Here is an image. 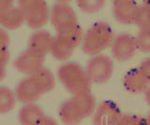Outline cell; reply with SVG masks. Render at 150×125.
<instances>
[{"mask_svg":"<svg viewBox=\"0 0 150 125\" xmlns=\"http://www.w3.org/2000/svg\"><path fill=\"white\" fill-rule=\"evenodd\" d=\"M114 39L115 35L111 26L105 22H97L83 34L82 49L86 55H96L111 47Z\"/></svg>","mask_w":150,"mask_h":125,"instance_id":"cell-1","label":"cell"},{"mask_svg":"<svg viewBox=\"0 0 150 125\" xmlns=\"http://www.w3.org/2000/svg\"><path fill=\"white\" fill-rule=\"evenodd\" d=\"M57 75L61 84L72 95L90 90L92 83L86 75V69L79 63L68 62L61 65L58 68Z\"/></svg>","mask_w":150,"mask_h":125,"instance_id":"cell-2","label":"cell"},{"mask_svg":"<svg viewBox=\"0 0 150 125\" xmlns=\"http://www.w3.org/2000/svg\"><path fill=\"white\" fill-rule=\"evenodd\" d=\"M18 4L31 28H40L47 24L50 12L45 0H18Z\"/></svg>","mask_w":150,"mask_h":125,"instance_id":"cell-3","label":"cell"},{"mask_svg":"<svg viewBox=\"0 0 150 125\" xmlns=\"http://www.w3.org/2000/svg\"><path fill=\"white\" fill-rule=\"evenodd\" d=\"M86 72L92 84H103L110 79L114 72V62L107 55H92L86 66Z\"/></svg>","mask_w":150,"mask_h":125,"instance_id":"cell-4","label":"cell"},{"mask_svg":"<svg viewBox=\"0 0 150 125\" xmlns=\"http://www.w3.org/2000/svg\"><path fill=\"white\" fill-rule=\"evenodd\" d=\"M50 20L57 33L78 26L77 15L68 4L56 3L50 12Z\"/></svg>","mask_w":150,"mask_h":125,"instance_id":"cell-5","label":"cell"},{"mask_svg":"<svg viewBox=\"0 0 150 125\" xmlns=\"http://www.w3.org/2000/svg\"><path fill=\"white\" fill-rule=\"evenodd\" d=\"M121 109L114 101L106 100L97 105L92 116L94 125H117L122 118Z\"/></svg>","mask_w":150,"mask_h":125,"instance_id":"cell-6","label":"cell"},{"mask_svg":"<svg viewBox=\"0 0 150 125\" xmlns=\"http://www.w3.org/2000/svg\"><path fill=\"white\" fill-rule=\"evenodd\" d=\"M137 50L135 38L128 33H121L115 37L111 45L112 55L117 61L129 60Z\"/></svg>","mask_w":150,"mask_h":125,"instance_id":"cell-7","label":"cell"},{"mask_svg":"<svg viewBox=\"0 0 150 125\" xmlns=\"http://www.w3.org/2000/svg\"><path fill=\"white\" fill-rule=\"evenodd\" d=\"M43 61L44 57L27 49L14 60V67L19 72L31 75L43 67Z\"/></svg>","mask_w":150,"mask_h":125,"instance_id":"cell-8","label":"cell"},{"mask_svg":"<svg viewBox=\"0 0 150 125\" xmlns=\"http://www.w3.org/2000/svg\"><path fill=\"white\" fill-rule=\"evenodd\" d=\"M123 86L130 93L139 94L144 93L150 86V82L140 68H134L126 72L123 77Z\"/></svg>","mask_w":150,"mask_h":125,"instance_id":"cell-9","label":"cell"},{"mask_svg":"<svg viewBox=\"0 0 150 125\" xmlns=\"http://www.w3.org/2000/svg\"><path fill=\"white\" fill-rule=\"evenodd\" d=\"M43 92L30 75L19 82L15 93L17 99L25 104L34 103L40 98Z\"/></svg>","mask_w":150,"mask_h":125,"instance_id":"cell-10","label":"cell"},{"mask_svg":"<svg viewBox=\"0 0 150 125\" xmlns=\"http://www.w3.org/2000/svg\"><path fill=\"white\" fill-rule=\"evenodd\" d=\"M58 114L61 121L65 125H78L86 119L72 97L60 105Z\"/></svg>","mask_w":150,"mask_h":125,"instance_id":"cell-11","label":"cell"},{"mask_svg":"<svg viewBox=\"0 0 150 125\" xmlns=\"http://www.w3.org/2000/svg\"><path fill=\"white\" fill-rule=\"evenodd\" d=\"M54 37L52 36L49 32L40 30L33 33L28 41V48L33 52L45 57L47 53L51 51Z\"/></svg>","mask_w":150,"mask_h":125,"instance_id":"cell-12","label":"cell"},{"mask_svg":"<svg viewBox=\"0 0 150 125\" xmlns=\"http://www.w3.org/2000/svg\"><path fill=\"white\" fill-rule=\"evenodd\" d=\"M137 10L138 6L134 1H128L114 4L112 13H114L115 20L120 24L129 25L134 24Z\"/></svg>","mask_w":150,"mask_h":125,"instance_id":"cell-13","label":"cell"},{"mask_svg":"<svg viewBox=\"0 0 150 125\" xmlns=\"http://www.w3.org/2000/svg\"><path fill=\"white\" fill-rule=\"evenodd\" d=\"M44 113L39 105L30 103L25 104L19 112V120L22 125H37L44 117Z\"/></svg>","mask_w":150,"mask_h":125,"instance_id":"cell-14","label":"cell"},{"mask_svg":"<svg viewBox=\"0 0 150 125\" xmlns=\"http://www.w3.org/2000/svg\"><path fill=\"white\" fill-rule=\"evenodd\" d=\"M74 49L75 48L73 46L69 41L66 40L63 37H61L60 35H56L54 39L50 52L55 59L65 61V60H68L71 57Z\"/></svg>","mask_w":150,"mask_h":125,"instance_id":"cell-15","label":"cell"},{"mask_svg":"<svg viewBox=\"0 0 150 125\" xmlns=\"http://www.w3.org/2000/svg\"><path fill=\"white\" fill-rule=\"evenodd\" d=\"M72 98L79 105L80 109L83 112L84 118H89L93 116L97 108V100L90 90L83 91L72 96Z\"/></svg>","mask_w":150,"mask_h":125,"instance_id":"cell-16","label":"cell"},{"mask_svg":"<svg viewBox=\"0 0 150 125\" xmlns=\"http://www.w3.org/2000/svg\"><path fill=\"white\" fill-rule=\"evenodd\" d=\"M30 76L34 79L43 93L51 91L55 86V79L53 72L44 67H41Z\"/></svg>","mask_w":150,"mask_h":125,"instance_id":"cell-17","label":"cell"},{"mask_svg":"<svg viewBox=\"0 0 150 125\" xmlns=\"http://www.w3.org/2000/svg\"><path fill=\"white\" fill-rule=\"evenodd\" d=\"M23 22H25V20L22 10L19 7H12L7 11L1 25L8 29H15L20 27Z\"/></svg>","mask_w":150,"mask_h":125,"instance_id":"cell-18","label":"cell"},{"mask_svg":"<svg viewBox=\"0 0 150 125\" xmlns=\"http://www.w3.org/2000/svg\"><path fill=\"white\" fill-rule=\"evenodd\" d=\"M16 104V95L5 87H0V113H7L13 109Z\"/></svg>","mask_w":150,"mask_h":125,"instance_id":"cell-19","label":"cell"},{"mask_svg":"<svg viewBox=\"0 0 150 125\" xmlns=\"http://www.w3.org/2000/svg\"><path fill=\"white\" fill-rule=\"evenodd\" d=\"M57 35H60L61 37L69 41V43L71 44L74 48H76L78 45L82 44L83 38V33L81 27L78 26L71 27L66 31L61 32V33H57Z\"/></svg>","mask_w":150,"mask_h":125,"instance_id":"cell-20","label":"cell"},{"mask_svg":"<svg viewBox=\"0 0 150 125\" xmlns=\"http://www.w3.org/2000/svg\"><path fill=\"white\" fill-rule=\"evenodd\" d=\"M137 49L142 53H150V27L141 28L135 37Z\"/></svg>","mask_w":150,"mask_h":125,"instance_id":"cell-21","label":"cell"},{"mask_svg":"<svg viewBox=\"0 0 150 125\" xmlns=\"http://www.w3.org/2000/svg\"><path fill=\"white\" fill-rule=\"evenodd\" d=\"M76 2L80 10L89 14L100 11L105 5V0H76Z\"/></svg>","mask_w":150,"mask_h":125,"instance_id":"cell-22","label":"cell"},{"mask_svg":"<svg viewBox=\"0 0 150 125\" xmlns=\"http://www.w3.org/2000/svg\"><path fill=\"white\" fill-rule=\"evenodd\" d=\"M134 24L139 28H146L150 27V11L144 6L138 7L137 13H136Z\"/></svg>","mask_w":150,"mask_h":125,"instance_id":"cell-23","label":"cell"},{"mask_svg":"<svg viewBox=\"0 0 150 125\" xmlns=\"http://www.w3.org/2000/svg\"><path fill=\"white\" fill-rule=\"evenodd\" d=\"M117 125H147L146 119L140 115L125 114L122 116L119 123Z\"/></svg>","mask_w":150,"mask_h":125,"instance_id":"cell-24","label":"cell"},{"mask_svg":"<svg viewBox=\"0 0 150 125\" xmlns=\"http://www.w3.org/2000/svg\"><path fill=\"white\" fill-rule=\"evenodd\" d=\"M9 58L8 49H0V81L6 75V65Z\"/></svg>","mask_w":150,"mask_h":125,"instance_id":"cell-25","label":"cell"},{"mask_svg":"<svg viewBox=\"0 0 150 125\" xmlns=\"http://www.w3.org/2000/svg\"><path fill=\"white\" fill-rule=\"evenodd\" d=\"M13 0H0V24L2 23L7 11L12 8Z\"/></svg>","mask_w":150,"mask_h":125,"instance_id":"cell-26","label":"cell"},{"mask_svg":"<svg viewBox=\"0 0 150 125\" xmlns=\"http://www.w3.org/2000/svg\"><path fill=\"white\" fill-rule=\"evenodd\" d=\"M9 37L4 29L0 28V49H8Z\"/></svg>","mask_w":150,"mask_h":125,"instance_id":"cell-27","label":"cell"},{"mask_svg":"<svg viewBox=\"0 0 150 125\" xmlns=\"http://www.w3.org/2000/svg\"><path fill=\"white\" fill-rule=\"evenodd\" d=\"M139 68L141 69V71L144 72V75L146 76L148 81L150 82V58L143 60Z\"/></svg>","mask_w":150,"mask_h":125,"instance_id":"cell-28","label":"cell"},{"mask_svg":"<svg viewBox=\"0 0 150 125\" xmlns=\"http://www.w3.org/2000/svg\"><path fill=\"white\" fill-rule=\"evenodd\" d=\"M37 125H58V123L53 118L48 117V116H44Z\"/></svg>","mask_w":150,"mask_h":125,"instance_id":"cell-29","label":"cell"},{"mask_svg":"<svg viewBox=\"0 0 150 125\" xmlns=\"http://www.w3.org/2000/svg\"><path fill=\"white\" fill-rule=\"evenodd\" d=\"M144 100L146 102V104H148V106L150 107V86L147 87V89L144 92Z\"/></svg>","mask_w":150,"mask_h":125,"instance_id":"cell-30","label":"cell"},{"mask_svg":"<svg viewBox=\"0 0 150 125\" xmlns=\"http://www.w3.org/2000/svg\"><path fill=\"white\" fill-rule=\"evenodd\" d=\"M143 6L150 11V0H143Z\"/></svg>","mask_w":150,"mask_h":125,"instance_id":"cell-31","label":"cell"},{"mask_svg":"<svg viewBox=\"0 0 150 125\" xmlns=\"http://www.w3.org/2000/svg\"><path fill=\"white\" fill-rule=\"evenodd\" d=\"M114 4H117V3H122V2H128V1H133V0H112Z\"/></svg>","mask_w":150,"mask_h":125,"instance_id":"cell-32","label":"cell"},{"mask_svg":"<svg viewBox=\"0 0 150 125\" xmlns=\"http://www.w3.org/2000/svg\"><path fill=\"white\" fill-rule=\"evenodd\" d=\"M57 3H62V4H68L69 2H71L72 0H56Z\"/></svg>","mask_w":150,"mask_h":125,"instance_id":"cell-33","label":"cell"},{"mask_svg":"<svg viewBox=\"0 0 150 125\" xmlns=\"http://www.w3.org/2000/svg\"><path fill=\"white\" fill-rule=\"evenodd\" d=\"M146 119V122H147V125H150V113L147 115V117H145Z\"/></svg>","mask_w":150,"mask_h":125,"instance_id":"cell-34","label":"cell"}]
</instances>
